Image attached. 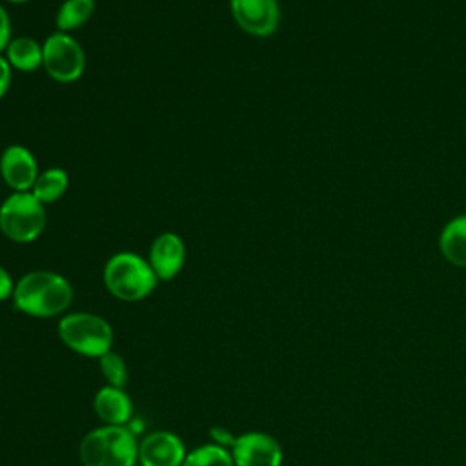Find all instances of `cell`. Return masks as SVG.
Returning <instances> with one entry per match:
<instances>
[{
    "mask_svg": "<svg viewBox=\"0 0 466 466\" xmlns=\"http://www.w3.org/2000/svg\"><path fill=\"white\" fill-rule=\"evenodd\" d=\"M13 304L31 317H55L64 313L73 300V288L66 277L49 269L25 273L13 291Z\"/></svg>",
    "mask_w": 466,
    "mask_h": 466,
    "instance_id": "obj_1",
    "label": "cell"
},
{
    "mask_svg": "<svg viewBox=\"0 0 466 466\" xmlns=\"http://www.w3.org/2000/svg\"><path fill=\"white\" fill-rule=\"evenodd\" d=\"M106 289L126 302L146 299L157 288V275L147 258L133 251H118L111 255L102 271Z\"/></svg>",
    "mask_w": 466,
    "mask_h": 466,
    "instance_id": "obj_2",
    "label": "cell"
},
{
    "mask_svg": "<svg viewBox=\"0 0 466 466\" xmlns=\"http://www.w3.org/2000/svg\"><path fill=\"white\" fill-rule=\"evenodd\" d=\"M138 444L126 426H102L89 431L80 442L84 466H135Z\"/></svg>",
    "mask_w": 466,
    "mask_h": 466,
    "instance_id": "obj_3",
    "label": "cell"
},
{
    "mask_svg": "<svg viewBox=\"0 0 466 466\" xmlns=\"http://www.w3.org/2000/svg\"><path fill=\"white\" fill-rule=\"evenodd\" d=\"M46 220V208L31 191H13L0 204V231L16 244L35 242Z\"/></svg>",
    "mask_w": 466,
    "mask_h": 466,
    "instance_id": "obj_4",
    "label": "cell"
},
{
    "mask_svg": "<svg viewBox=\"0 0 466 466\" xmlns=\"http://www.w3.org/2000/svg\"><path fill=\"white\" fill-rule=\"evenodd\" d=\"M62 342L86 357H102L111 351L113 329L109 322L95 313H69L58 322Z\"/></svg>",
    "mask_w": 466,
    "mask_h": 466,
    "instance_id": "obj_5",
    "label": "cell"
},
{
    "mask_svg": "<svg viewBox=\"0 0 466 466\" xmlns=\"http://www.w3.org/2000/svg\"><path fill=\"white\" fill-rule=\"evenodd\" d=\"M42 67L58 84H73L86 71V53L80 42L69 33L55 31L44 42Z\"/></svg>",
    "mask_w": 466,
    "mask_h": 466,
    "instance_id": "obj_6",
    "label": "cell"
},
{
    "mask_svg": "<svg viewBox=\"0 0 466 466\" xmlns=\"http://www.w3.org/2000/svg\"><path fill=\"white\" fill-rule=\"evenodd\" d=\"M235 24L251 36H269L277 31L280 7L277 0H229Z\"/></svg>",
    "mask_w": 466,
    "mask_h": 466,
    "instance_id": "obj_7",
    "label": "cell"
},
{
    "mask_svg": "<svg viewBox=\"0 0 466 466\" xmlns=\"http://www.w3.org/2000/svg\"><path fill=\"white\" fill-rule=\"evenodd\" d=\"M235 466H280V444L268 433L249 431L235 439L231 446Z\"/></svg>",
    "mask_w": 466,
    "mask_h": 466,
    "instance_id": "obj_8",
    "label": "cell"
},
{
    "mask_svg": "<svg viewBox=\"0 0 466 466\" xmlns=\"http://www.w3.org/2000/svg\"><path fill=\"white\" fill-rule=\"evenodd\" d=\"M38 173V162L25 146L11 144L2 151L0 177L13 191H31Z\"/></svg>",
    "mask_w": 466,
    "mask_h": 466,
    "instance_id": "obj_9",
    "label": "cell"
},
{
    "mask_svg": "<svg viewBox=\"0 0 466 466\" xmlns=\"http://www.w3.org/2000/svg\"><path fill=\"white\" fill-rule=\"evenodd\" d=\"M147 262L158 280L175 279L186 262V244L180 235L164 231L149 246Z\"/></svg>",
    "mask_w": 466,
    "mask_h": 466,
    "instance_id": "obj_10",
    "label": "cell"
},
{
    "mask_svg": "<svg viewBox=\"0 0 466 466\" xmlns=\"http://www.w3.org/2000/svg\"><path fill=\"white\" fill-rule=\"evenodd\" d=\"M186 459L184 442L171 431H155L138 446L142 466H182Z\"/></svg>",
    "mask_w": 466,
    "mask_h": 466,
    "instance_id": "obj_11",
    "label": "cell"
},
{
    "mask_svg": "<svg viewBox=\"0 0 466 466\" xmlns=\"http://www.w3.org/2000/svg\"><path fill=\"white\" fill-rule=\"evenodd\" d=\"M95 411L109 426H126L131 419L133 404L127 393L116 386H104L95 395Z\"/></svg>",
    "mask_w": 466,
    "mask_h": 466,
    "instance_id": "obj_12",
    "label": "cell"
},
{
    "mask_svg": "<svg viewBox=\"0 0 466 466\" xmlns=\"http://www.w3.org/2000/svg\"><path fill=\"white\" fill-rule=\"evenodd\" d=\"M4 56L13 69L22 73H33L42 67L44 47L33 36H15L4 51Z\"/></svg>",
    "mask_w": 466,
    "mask_h": 466,
    "instance_id": "obj_13",
    "label": "cell"
},
{
    "mask_svg": "<svg viewBox=\"0 0 466 466\" xmlns=\"http://www.w3.org/2000/svg\"><path fill=\"white\" fill-rule=\"evenodd\" d=\"M439 248L448 262L466 268V215H461L444 226L439 237Z\"/></svg>",
    "mask_w": 466,
    "mask_h": 466,
    "instance_id": "obj_14",
    "label": "cell"
},
{
    "mask_svg": "<svg viewBox=\"0 0 466 466\" xmlns=\"http://www.w3.org/2000/svg\"><path fill=\"white\" fill-rule=\"evenodd\" d=\"M69 186V175L62 167H47L38 173L31 193L40 200L44 206L53 204L64 197Z\"/></svg>",
    "mask_w": 466,
    "mask_h": 466,
    "instance_id": "obj_15",
    "label": "cell"
},
{
    "mask_svg": "<svg viewBox=\"0 0 466 466\" xmlns=\"http://www.w3.org/2000/svg\"><path fill=\"white\" fill-rule=\"evenodd\" d=\"M95 0H64L55 15L56 31L71 33L89 22L95 13Z\"/></svg>",
    "mask_w": 466,
    "mask_h": 466,
    "instance_id": "obj_16",
    "label": "cell"
},
{
    "mask_svg": "<svg viewBox=\"0 0 466 466\" xmlns=\"http://www.w3.org/2000/svg\"><path fill=\"white\" fill-rule=\"evenodd\" d=\"M182 466H235L231 451L218 444H204L189 453H186V459Z\"/></svg>",
    "mask_w": 466,
    "mask_h": 466,
    "instance_id": "obj_17",
    "label": "cell"
},
{
    "mask_svg": "<svg viewBox=\"0 0 466 466\" xmlns=\"http://www.w3.org/2000/svg\"><path fill=\"white\" fill-rule=\"evenodd\" d=\"M100 370H102V375H104V379L107 380L109 386L122 388L127 380L126 362L122 360L120 355H116L113 351H107L100 357Z\"/></svg>",
    "mask_w": 466,
    "mask_h": 466,
    "instance_id": "obj_18",
    "label": "cell"
},
{
    "mask_svg": "<svg viewBox=\"0 0 466 466\" xmlns=\"http://www.w3.org/2000/svg\"><path fill=\"white\" fill-rule=\"evenodd\" d=\"M13 25H11V18L7 9L0 4V55H4V51L7 49L11 38H13Z\"/></svg>",
    "mask_w": 466,
    "mask_h": 466,
    "instance_id": "obj_19",
    "label": "cell"
},
{
    "mask_svg": "<svg viewBox=\"0 0 466 466\" xmlns=\"http://www.w3.org/2000/svg\"><path fill=\"white\" fill-rule=\"evenodd\" d=\"M11 76H13V67L9 66L7 58L0 55V100L5 96L11 86Z\"/></svg>",
    "mask_w": 466,
    "mask_h": 466,
    "instance_id": "obj_20",
    "label": "cell"
},
{
    "mask_svg": "<svg viewBox=\"0 0 466 466\" xmlns=\"http://www.w3.org/2000/svg\"><path fill=\"white\" fill-rule=\"evenodd\" d=\"M13 291H15L13 279H11L9 271L4 266H0V300L13 297Z\"/></svg>",
    "mask_w": 466,
    "mask_h": 466,
    "instance_id": "obj_21",
    "label": "cell"
},
{
    "mask_svg": "<svg viewBox=\"0 0 466 466\" xmlns=\"http://www.w3.org/2000/svg\"><path fill=\"white\" fill-rule=\"evenodd\" d=\"M209 433H211V437L217 441V444L222 446V448H226V446L231 448V446L235 444V439H237V437H233L229 431H226L224 428H218V426L211 428Z\"/></svg>",
    "mask_w": 466,
    "mask_h": 466,
    "instance_id": "obj_22",
    "label": "cell"
},
{
    "mask_svg": "<svg viewBox=\"0 0 466 466\" xmlns=\"http://www.w3.org/2000/svg\"><path fill=\"white\" fill-rule=\"evenodd\" d=\"M5 2H9V4H25L29 0H5Z\"/></svg>",
    "mask_w": 466,
    "mask_h": 466,
    "instance_id": "obj_23",
    "label": "cell"
}]
</instances>
